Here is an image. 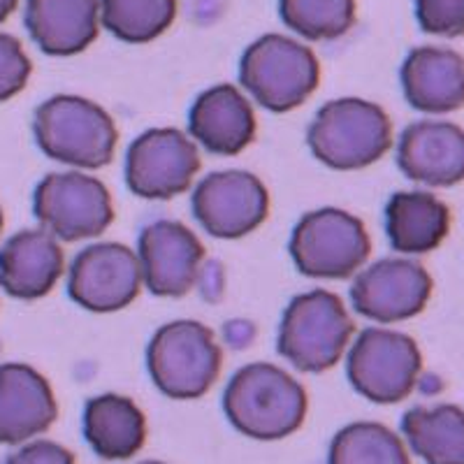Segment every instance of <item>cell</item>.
<instances>
[{"instance_id": "obj_30", "label": "cell", "mask_w": 464, "mask_h": 464, "mask_svg": "<svg viewBox=\"0 0 464 464\" xmlns=\"http://www.w3.org/2000/svg\"><path fill=\"white\" fill-rule=\"evenodd\" d=\"M16 3H19V0H0V24L5 22L7 16H10L12 12H14Z\"/></svg>"}, {"instance_id": "obj_3", "label": "cell", "mask_w": 464, "mask_h": 464, "mask_svg": "<svg viewBox=\"0 0 464 464\" xmlns=\"http://www.w3.org/2000/svg\"><path fill=\"white\" fill-rule=\"evenodd\" d=\"M306 142L327 168L360 169L391 149L392 123L374 102L339 98L318 110Z\"/></svg>"}, {"instance_id": "obj_2", "label": "cell", "mask_w": 464, "mask_h": 464, "mask_svg": "<svg viewBox=\"0 0 464 464\" xmlns=\"http://www.w3.org/2000/svg\"><path fill=\"white\" fill-rule=\"evenodd\" d=\"M33 132L49 159L86 169L110 163L119 140L111 116L80 95H53L43 102L33 116Z\"/></svg>"}, {"instance_id": "obj_31", "label": "cell", "mask_w": 464, "mask_h": 464, "mask_svg": "<svg viewBox=\"0 0 464 464\" xmlns=\"http://www.w3.org/2000/svg\"><path fill=\"white\" fill-rule=\"evenodd\" d=\"M142 464H165V462H153V459H149V462H142Z\"/></svg>"}, {"instance_id": "obj_16", "label": "cell", "mask_w": 464, "mask_h": 464, "mask_svg": "<svg viewBox=\"0 0 464 464\" xmlns=\"http://www.w3.org/2000/svg\"><path fill=\"white\" fill-rule=\"evenodd\" d=\"M58 416L52 385L22 362L0 364V443H22L47 432Z\"/></svg>"}, {"instance_id": "obj_17", "label": "cell", "mask_w": 464, "mask_h": 464, "mask_svg": "<svg viewBox=\"0 0 464 464\" xmlns=\"http://www.w3.org/2000/svg\"><path fill=\"white\" fill-rule=\"evenodd\" d=\"M65 272V256L52 232L22 230L0 248V285L16 300H37Z\"/></svg>"}, {"instance_id": "obj_1", "label": "cell", "mask_w": 464, "mask_h": 464, "mask_svg": "<svg viewBox=\"0 0 464 464\" xmlns=\"http://www.w3.org/2000/svg\"><path fill=\"white\" fill-rule=\"evenodd\" d=\"M306 392L300 381L269 362L246 364L232 376L223 395L227 420L242 434L276 441L297 432L306 418Z\"/></svg>"}, {"instance_id": "obj_5", "label": "cell", "mask_w": 464, "mask_h": 464, "mask_svg": "<svg viewBox=\"0 0 464 464\" xmlns=\"http://www.w3.org/2000/svg\"><path fill=\"white\" fill-rule=\"evenodd\" d=\"M147 364L163 395L198 400L221 374L223 355L209 327L198 321H174L153 334Z\"/></svg>"}, {"instance_id": "obj_10", "label": "cell", "mask_w": 464, "mask_h": 464, "mask_svg": "<svg viewBox=\"0 0 464 464\" xmlns=\"http://www.w3.org/2000/svg\"><path fill=\"white\" fill-rule=\"evenodd\" d=\"M200 172V153L193 140L174 128L140 135L126 156L128 188L147 200H169L190 188Z\"/></svg>"}, {"instance_id": "obj_8", "label": "cell", "mask_w": 464, "mask_h": 464, "mask_svg": "<svg viewBox=\"0 0 464 464\" xmlns=\"http://www.w3.org/2000/svg\"><path fill=\"white\" fill-rule=\"evenodd\" d=\"M422 370L418 343L406 334L367 327L348 353V381L376 404H395L411 395Z\"/></svg>"}, {"instance_id": "obj_20", "label": "cell", "mask_w": 464, "mask_h": 464, "mask_svg": "<svg viewBox=\"0 0 464 464\" xmlns=\"http://www.w3.org/2000/svg\"><path fill=\"white\" fill-rule=\"evenodd\" d=\"M101 24V0H26L28 33L49 56L84 52Z\"/></svg>"}, {"instance_id": "obj_18", "label": "cell", "mask_w": 464, "mask_h": 464, "mask_svg": "<svg viewBox=\"0 0 464 464\" xmlns=\"http://www.w3.org/2000/svg\"><path fill=\"white\" fill-rule=\"evenodd\" d=\"M188 128L193 140L211 153L235 156L256 138L254 107L235 86H214L193 102Z\"/></svg>"}, {"instance_id": "obj_28", "label": "cell", "mask_w": 464, "mask_h": 464, "mask_svg": "<svg viewBox=\"0 0 464 464\" xmlns=\"http://www.w3.org/2000/svg\"><path fill=\"white\" fill-rule=\"evenodd\" d=\"M416 19L425 33L464 35V0H416Z\"/></svg>"}, {"instance_id": "obj_12", "label": "cell", "mask_w": 464, "mask_h": 464, "mask_svg": "<svg viewBox=\"0 0 464 464\" xmlns=\"http://www.w3.org/2000/svg\"><path fill=\"white\" fill-rule=\"evenodd\" d=\"M193 214L214 237L239 239L267 218V188L256 174L244 169L209 174L196 186Z\"/></svg>"}, {"instance_id": "obj_27", "label": "cell", "mask_w": 464, "mask_h": 464, "mask_svg": "<svg viewBox=\"0 0 464 464\" xmlns=\"http://www.w3.org/2000/svg\"><path fill=\"white\" fill-rule=\"evenodd\" d=\"M33 72L31 58L16 37L0 33V102L22 93Z\"/></svg>"}, {"instance_id": "obj_9", "label": "cell", "mask_w": 464, "mask_h": 464, "mask_svg": "<svg viewBox=\"0 0 464 464\" xmlns=\"http://www.w3.org/2000/svg\"><path fill=\"white\" fill-rule=\"evenodd\" d=\"M33 214L56 239L98 237L114 221L107 186L84 172H56L44 177L33 196Z\"/></svg>"}, {"instance_id": "obj_29", "label": "cell", "mask_w": 464, "mask_h": 464, "mask_svg": "<svg viewBox=\"0 0 464 464\" xmlns=\"http://www.w3.org/2000/svg\"><path fill=\"white\" fill-rule=\"evenodd\" d=\"M5 464H74V455L61 443L33 441L10 455Z\"/></svg>"}, {"instance_id": "obj_14", "label": "cell", "mask_w": 464, "mask_h": 464, "mask_svg": "<svg viewBox=\"0 0 464 464\" xmlns=\"http://www.w3.org/2000/svg\"><path fill=\"white\" fill-rule=\"evenodd\" d=\"M144 285L153 295L181 297L196 285L205 246L196 232L177 221H156L140 235Z\"/></svg>"}, {"instance_id": "obj_23", "label": "cell", "mask_w": 464, "mask_h": 464, "mask_svg": "<svg viewBox=\"0 0 464 464\" xmlns=\"http://www.w3.org/2000/svg\"><path fill=\"white\" fill-rule=\"evenodd\" d=\"M413 453L428 464H464V411L455 404L416 406L401 420Z\"/></svg>"}, {"instance_id": "obj_6", "label": "cell", "mask_w": 464, "mask_h": 464, "mask_svg": "<svg viewBox=\"0 0 464 464\" xmlns=\"http://www.w3.org/2000/svg\"><path fill=\"white\" fill-rule=\"evenodd\" d=\"M239 80L256 102L272 111H288L316 91L321 65L312 49L272 33L244 52Z\"/></svg>"}, {"instance_id": "obj_24", "label": "cell", "mask_w": 464, "mask_h": 464, "mask_svg": "<svg viewBox=\"0 0 464 464\" xmlns=\"http://www.w3.org/2000/svg\"><path fill=\"white\" fill-rule=\"evenodd\" d=\"M177 0H101V22L123 43H151L172 26Z\"/></svg>"}, {"instance_id": "obj_32", "label": "cell", "mask_w": 464, "mask_h": 464, "mask_svg": "<svg viewBox=\"0 0 464 464\" xmlns=\"http://www.w3.org/2000/svg\"><path fill=\"white\" fill-rule=\"evenodd\" d=\"M0 230H3V211H0Z\"/></svg>"}, {"instance_id": "obj_22", "label": "cell", "mask_w": 464, "mask_h": 464, "mask_svg": "<svg viewBox=\"0 0 464 464\" xmlns=\"http://www.w3.org/2000/svg\"><path fill=\"white\" fill-rule=\"evenodd\" d=\"M84 437L105 459H128L140 453L147 439V420L130 397L101 395L84 409Z\"/></svg>"}, {"instance_id": "obj_7", "label": "cell", "mask_w": 464, "mask_h": 464, "mask_svg": "<svg viewBox=\"0 0 464 464\" xmlns=\"http://www.w3.org/2000/svg\"><path fill=\"white\" fill-rule=\"evenodd\" d=\"M372 242L362 221L343 209L325 207L306 214L293 230L290 256L302 275L346 279L370 258Z\"/></svg>"}, {"instance_id": "obj_25", "label": "cell", "mask_w": 464, "mask_h": 464, "mask_svg": "<svg viewBox=\"0 0 464 464\" xmlns=\"http://www.w3.org/2000/svg\"><path fill=\"white\" fill-rule=\"evenodd\" d=\"M327 464H411L404 443L379 422H353L339 430Z\"/></svg>"}, {"instance_id": "obj_4", "label": "cell", "mask_w": 464, "mask_h": 464, "mask_svg": "<svg viewBox=\"0 0 464 464\" xmlns=\"http://www.w3.org/2000/svg\"><path fill=\"white\" fill-rule=\"evenodd\" d=\"M353 321L334 293L312 290L290 302L279 327V353L293 367L321 374L342 360L353 337Z\"/></svg>"}, {"instance_id": "obj_15", "label": "cell", "mask_w": 464, "mask_h": 464, "mask_svg": "<svg viewBox=\"0 0 464 464\" xmlns=\"http://www.w3.org/2000/svg\"><path fill=\"white\" fill-rule=\"evenodd\" d=\"M397 165L411 181L455 186L464 179V130L449 121H418L404 128Z\"/></svg>"}, {"instance_id": "obj_13", "label": "cell", "mask_w": 464, "mask_h": 464, "mask_svg": "<svg viewBox=\"0 0 464 464\" xmlns=\"http://www.w3.org/2000/svg\"><path fill=\"white\" fill-rule=\"evenodd\" d=\"M432 295V276L413 260L385 258L367 267L351 288L355 312L376 323L413 318Z\"/></svg>"}, {"instance_id": "obj_19", "label": "cell", "mask_w": 464, "mask_h": 464, "mask_svg": "<svg viewBox=\"0 0 464 464\" xmlns=\"http://www.w3.org/2000/svg\"><path fill=\"white\" fill-rule=\"evenodd\" d=\"M401 89L413 110L446 114L464 107V56L453 49L418 47L401 65Z\"/></svg>"}, {"instance_id": "obj_26", "label": "cell", "mask_w": 464, "mask_h": 464, "mask_svg": "<svg viewBox=\"0 0 464 464\" xmlns=\"http://www.w3.org/2000/svg\"><path fill=\"white\" fill-rule=\"evenodd\" d=\"M281 19L306 40H334L355 22V0H279Z\"/></svg>"}, {"instance_id": "obj_21", "label": "cell", "mask_w": 464, "mask_h": 464, "mask_svg": "<svg viewBox=\"0 0 464 464\" xmlns=\"http://www.w3.org/2000/svg\"><path fill=\"white\" fill-rule=\"evenodd\" d=\"M450 211L432 193H395L385 207V232L400 254H430L446 239Z\"/></svg>"}, {"instance_id": "obj_11", "label": "cell", "mask_w": 464, "mask_h": 464, "mask_svg": "<svg viewBox=\"0 0 464 464\" xmlns=\"http://www.w3.org/2000/svg\"><path fill=\"white\" fill-rule=\"evenodd\" d=\"M144 284L142 263L123 244L105 242L84 248L68 276V293L89 312H119L140 295Z\"/></svg>"}]
</instances>
